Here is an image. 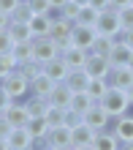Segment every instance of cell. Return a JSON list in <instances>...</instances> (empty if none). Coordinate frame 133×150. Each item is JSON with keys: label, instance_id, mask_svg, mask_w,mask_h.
<instances>
[{"label": "cell", "instance_id": "1", "mask_svg": "<svg viewBox=\"0 0 133 150\" xmlns=\"http://www.w3.org/2000/svg\"><path fill=\"white\" fill-rule=\"evenodd\" d=\"M98 104L111 115V120H117V117H122V115L133 112L130 101H128V93H125V90H120V87H109V93H106Z\"/></svg>", "mask_w": 133, "mask_h": 150}, {"label": "cell", "instance_id": "2", "mask_svg": "<svg viewBox=\"0 0 133 150\" xmlns=\"http://www.w3.org/2000/svg\"><path fill=\"white\" fill-rule=\"evenodd\" d=\"M0 93H8L11 98H24V96H30V79L24 76V71L19 68V71H14V74H8L3 76V85H0Z\"/></svg>", "mask_w": 133, "mask_h": 150}, {"label": "cell", "instance_id": "3", "mask_svg": "<svg viewBox=\"0 0 133 150\" xmlns=\"http://www.w3.org/2000/svg\"><path fill=\"white\" fill-rule=\"evenodd\" d=\"M33 49H35V63H41V66H49L52 60H57L60 55H63V49H60L49 36L35 38V41H33Z\"/></svg>", "mask_w": 133, "mask_h": 150}, {"label": "cell", "instance_id": "4", "mask_svg": "<svg viewBox=\"0 0 133 150\" xmlns=\"http://www.w3.org/2000/svg\"><path fill=\"white\" fill-rule=\"evenodd\" d=\"M111 123H114V120H111V115L106 112L101 104H92V107L84 112V126H90L95 134H101V131H109V128H111Z\"/></svg>", "mask_w": 133, "mask_h": 150}, {"label": "cell", "instance_id": "5", "mask_svg": "<svg viewBox=\"0 0 133 150\" xmlns=\"http://www.w3.org/2000/svg\"><path fill=\"white\" fill-rule=\"evenodd\" d=\"M95 30L101 33V36H109V38H120V33L125 30L122 28V19H120V11H103L98 16V25H95Z\"/></svg>", "mask_w": 133, "mask_h": 150}, {"label": "cell", "instance_id": "6", "mask_svg": "<svg viewBox=\"0 0 133 150\" xmlns=\"http://www.w3.org/2000/svg\"><path fill=\"white\" fill-rule=\"evenodd\" d=\"M111 68H114V66L109 63V57L90 52V60H87L84 71L90 74V79H109V76H111Z\"/></svg>", "mask_w": 133, "mask_h": 150}, {"label": "cell", "instance_id": "7", "mask_svg": "<svg viewBox=\"0 0 133 150\" xmlns=\"http://www.w3.org/2000/svg\"><path fill=\"white\" fill-rule=\"evenodd\" d=\"M95 41H98V30L95 28H87V25H76L74 28V38H71V44L84 52H92Z\"/></svg>", "mask_w": 133, "mask_h": 150}, {"label": "cell", "instance_id": "8", "mask_svg": "<svg viewBox=\"0 0 133 150\" xmlns=\"http://www.w3.org/2000/svg\"><path fill=\"white\" fill-rule=\"evenodd\" d=\"M43 145H46L49 150H55V147H74V131H71L68 126L52 128L46 134V139H43Z\"/></svg>", "mask_w": 133, "mask_h": 150}, {"label": "cell", "instance_id": "9", "mask_svg": "<svg viewBox=\"0 0 133 150\" xmlns=\"http://www.w3.org/2000/svg\"><path fill=\"white\" fill-rule=\"evenodd\" d=\"M111 131H114V137L120 139V145H130L133 142V112L117 117L111 123Z\"/></svg>", "mask_w": 133, "mask_h": 150}, {"label": "cell", "instance_id": "10", "mask_svg": "<svg viewBox=\"0 0 133 150\" xmlns=\"http://www.w3.org/2000/svg\"><path fill=\"white\" fill-rule=\"evenodd\" d=\"M0 120H6L11 128H22V126H27V123H30V112H27L24 104H16V107L0 112Z\"/></svg>", "mask_w": 133, "mask_h": 150}, {"label": "cell", "instance_id": "11", "mask_svg": "<svg viewBox=\"0 0 133 150\" xmlns=\"http://www.w3.org/2000/svg\"><path fill=\"white\" fill-rule=\"evenodd\" d=\"M55 79H52L46 71H43V74H38V76H35L33 79V82H30V96H35V98H46L49 101V96H52V90H55Z\"/></svg>", "mask_w": 133, "mask_h": 150}, {"label": "cell", "instance_id": "12", "mask_svg": "<svg viewBox=\"0 0 133 150\" xmlns=\"http://www.w3.org/2000/svg\"><path fill=\"white\" fill-rule=\"evenodd\" d=\"M8 142H11L14 150H33V147H35V139H33V134L27 131V126H22V128H11V134H8Z\"/></svg>", "mask_w": 133, "mask_h": 150}, {"label": "cell", "instance_id": "13", "mask_svg": "<svg viewBox=\"0 0 133 150\" xmlns=\"http://www.w3.org/2000/svg\"><path fill=\"white\" fill-rule=\"evenodd\" d=\"M71 101H74V90H71L65 82H57L55 90H52V96H49V104L52 107H60V109H68Z\"/></svg>", "mask_w": 133, "mask_h": 150}, {"label": "cell", "instance_id": "14", "mask_svg": "<svg viewBox=\"0 0 133 150\" xmlns=\"http://www.w3.org/2000/svg\"><path fill=\"white\" fill-rule=\"evenodd\" d=\"M109 85H111V87H120V90H128V87H133V68H130V66L111 68Z\"/></svg>", "mask_w": 133, "mask_h": 150}, {"label": "cell", "instance_id": "15", "mask_svg": "<svg viewBox=\"0 0 133 150\" xmlns=\"http://www.w3.org/2000/svg\"><path fill=\"white\" fill-rule=\"evenodd\" d=\"M63 60L74 68V71H79V68H84L87 66V60H90V52H84V49H79L71 44L68 49H63Z\"/></svg>", "mask_w": 133, "mask_h": 150}, {"label": "cell", "instance_id": "16", "mask_svg": "<svg viewBox=\"0 0 133 150\" xmlns=\"http://www.w3.org/2000/svg\"><path fill=\"white\" fill-rule=\"evenodd\" d=\"M130 60H133V49H130V47H125V44L117 38L114 49L109 52V63H111L114 68H120V66H130Z\"/></svg>", "mask_w": 133, "mask_h": 150}, {"label": "cell", "instance_id": "17", "mask_svg": "<svg viewBox=\"0 0 133 150\" xmlns=\"http://www.w3.org/2000/svg\"><path fill=\"white\" fill-rule=\"evenodd\" d=\"M43 71L55 79V82H68V76H71V71H74V68H71L65 60H63V55H60L57 60H52L49 66H43Z\"/></svg>", "mask_w": 133, "mask_h": 150}, {"label": "cell", "instance_id": "18", "mask_svg": "<svg viewBox=\"0 0 133 150\" xmlns=\"http://www.w3.org/2000/svg\"><path fill=\"white\" fill-rule=\"evenodd\" d=\"M52 28H55V16H52V14H38V16H33V22H30V30H33L35 38L49 36Z\"/></svg>", "mask_w": 133, "mask_h": 150}, {"label": "cell", "instance_id": "19", "mask_svg": "<svg viewBox=\"0 0 133 150\" xmlns=\"http://www.w3.org/2000/svg\"><path fill=\"white\" fill-rule=\"evenodd\" d=\"M71 131H74V147H92L95 145V137H98V134H95L90 126L82 123V126H76V128H71Z\"/></svg>", "mask_w": 133, "mask_h": 150}, {"label": "cell", "instance_id": "20", "mask_svg": "<svg viewBox=\"0 0 133 150\" xmlns=\"http://www.w3.org/2000/svg\"><path fill=\"white\" fill-rule=\"evenodd\" d=\"M27 131L33 134L35 142H43V139H46V134L52 131V126H49V120H46V117H33V120L27 123Z\"/></svg>", "mask_w": 133, "mask_h": 150}, {"label": "cell", "instance_id": "21", "mask_svg": "<svg viewBox=\"0 0 133 150\" xmlns=\"http://www.w3.org/2000/svg\"><path fill=\"white\" fill-rule=\"evenodd\" d=\"M8 36H11L16 44L35 41V36H33V30H30V25H27V22H14V25H11V30H8Z\"/></svg>", "mask_w": 133, "mask_h": 150}, {"label": "cell", "instance_id": "22", "mask_svg": "<svg viewBox=\"0 0 133 150\" xmlns=\"http://www.w3.org/2000/svg\"><path fill=\"white\" fill-rule=\"evenodd\" d=\"M95 150H120L122 145H120V139L114 137V131L109 128V131H101L98 137H95V145H92Z\"/></svg>", "mask_w": 133, "mask_h": 150}, {"label": "cell", "instance_id": "23", "mask_svg": "<svg viewBox=\"0 0 133 150\" xmlns=\"http://www.w3.org/2000/svg\"><path fill=\"white\" fill-rule=\"evenodd\" d=\"M11 55L16 57L19 68H22V66H27V63H33V60H35V49H33V41H27V44H16Z\"/></svg>", "mask_w": 133, "mask_h": 150}, {"label": "cell", "instance_id": "24", "mask_svg": "<svg viewBox=\"0 0 133 150\" xmlns=\"http://www.w3.org/2000/svg\"><path fill=\"white\" fill-rule=\"evenodd\" d=\"M74 93H84L87 90V85H90V74L84 71V68H79V71H71L68 76V82H65Z\"/></svg>", "mask_w": 133, "mask_h": 150}, {"label": "cell", "instance_id": "25", "mask_svg": "<svg viewBox=\"0 0 133 150\" xmlns=\"http://www.w3.org/2000/svg\"><path fill=\"white\" fill-rule=\"evenodd\" d=\"M24 107H27L30 120H33V117H46V112H49V107H52V104H49L46 98H35V96H30V98L24 101Z\"/></svg>", "mask_w": 133, "mask_h": 150}, {"label": "cell", "instance_id": "26", "mask_svg": "<svg viewBox=\"0 0 133 150\" xmlns=\"http://www.w3.org/2000/svg\"><path fill=\"white\" fill-rule=\"evenodd\" d=\"M109 79H90V85H87V93H90L92 101H101L106 93H109Z\"/></svg>", "mask_w": 133, "mask_h": 150}, {"label": "cell", "instance_id": "27", "mask_svg": "<svg viewBox=\"0 0 133 150\" xmlns=\"http://www.w3.org/2000/svg\"><path fill=\"white\" fill-rule=\"evenodd\" d=\"M92 104H98V101H92V98H90V93L84 90V93H74V101H71V107H68V109H74V112H79V115H84L87 109L92 107Z\"/></svg>", "mask_w": 133, "mask_h": 150}, {"label": "cell", "instance_id": "28", "mask_svg": "<svg viewBox=\"0 0 133 150\" xmlns=\"http://www.w3.org/2000/svg\"><path fill=\"white\" fill-rule=\"evenodd\" d=\"M98 16H101V11H95L92 6H82V11H79V16H76V25L95 28V25H98Z\"/></svg>", "mask_w": 133, "mask_h": 150}, {"label": "cell", "instance_id": "29", "mask_svg": "<svg viewBox=\"0 0 133 150\" xmlns=\"http://www.w3.org/2000/svg\"><path fill=\"white\" fill-rule=\"evenodd\" d=\"M114 44H117V38H109V36H101V33H98V41H95L92 52H95V55H103V57H109V52L114 49Z\"/></svg>", "mask_w": 133, "mask_h": 150}, {"label": "cell", "instance_id": "30", "mask_svg": "<svg viewBox=\"0 0 133 150\" xmlns=\"http://www.w3.org/2000/svg\"><path fill=\"white\" fill-rule=\"evenodd\" d=\"M65 117H68V109H60V107H49V112H46V120L52 128L65 126Z\"/></svg>", "mask_w": 133, "mask_h": 150}, {"label": "cell", "instance_id": "31", "mask_svg": "<svg viewBox=\"0 0 133 150\" xmlns=\"http://www.w3.org/2000/svg\"><path fill=\"white\" fill-rule=\"evenodd\" d=\"M14 71H19V63H16V57L11 55V52H3V55H0V74L8 76V74H14Z\"/></svg>", "mask_w": 133, "mask_h": 150}, {"label": "cell", "instance_id": "32", "mask_svg": "<svg viewBox=\"0 0 133 150\" xmlns=\"http://www.w3.org/2000/svg\"><path fill=\"white\" fill-rule=\"evenodd\" d=\"M33 8H30V3H27V0H22V3H19V8H16V11H14V22H33Z\"/></svg>", "mask_w": 133, "mask_h": 150}, {"label": "cell", "instance_id": "33", "mask_svg": "<svg viewBox=\"0 0 133 150\" xmlns=\"http://www.w3.org/2000/svg\"><path fill=\"white\" fill-rule=\"evenodd\" d=\"M27 3H30V8H33L35 16H38V14H52V11H55L49 0H27Z\"/></svg>", "mask_w": 133, "mask_h": 150}, {"label": "cell", "instance_id": "34", "mask_svg": "<svg viewBox=\"0 0 133 150\" xmlns=\"http://www.w3.org/2000/svg\"><path fill=\"white\" fill-rule=\"evenodd\" d=\"M22 0H0V16H14Z\"/></svg>", "mask_w": 133, "mask_h": 150}, {"label": "cell", "instance_id": "35", "mask_svg": "<svg viewBox=\"0 0 133 150\" xmlns=\"http://www.w3.org/2000/svg\"><path fill=\"white\" fill-rule=\"evenodd\" d=\"M14 47H16V41L8 36V33H0V55H3V52H14Z\"/></svg>", "mask_w": 133, "mask_h": 150}, {"label": "cell", "instance_id": "36", "mask_svg": "<svg viewBox=\"0 0 133 150\" xmlns=\"http://www.w3.org/2000/svg\"><path fill=\"white\" fill-rule=\"evenodd\" d=\"M120 19H122V28H133V6H128V8H122L120 11Z\"/></svg>", "mask_w": 133, "mask_h": 150}, {"label": "cell", "instance_id": "37", "mask_svg": "<svg viewBox=\"0 0 133 150\" xmlns=\"http://www.w3.org/2000/svg\"><path fill=\"white\" fill-rule=\"evenodd\" d=\"M90 6L95 8V11H101V14H103V11H111V8H114V6H111V0H90Z\"/></svg>", "mask_w": 133, "mask_h": 150}, {"label": "cell", "instance_id": "38", "mask_svg": "<svg viewBox=\"0 0 133 150\" xmlns=\"http://www.w3.org/2000/svg\"><path fill=\"white\" fill-rule=\"evenodd\" d=\"M120 41L125 44V47H130V49H133V28H128V30H122V33H120Z\"/></svg>", "mask_w": 133, "mask_h": 150}, {"label": "cell", "instance_id": "39", "mask_svg": "<svg viewBox=\"0 0 133 150\" xmlns=\"http://www.w3.org/2000/svg\"><path fill=\"white\" fill-rule=\"evenodd\" d=\"M111 6H114V11H122V8L133 6V0H111Z\"/></svg>", "mask_w": 133, "mask_h": 150}, {"label": "cell", "instance_id": "40", "mask_svg": "<svg viewBox=\"0 0 133 150\" xmlns=\"http://www.w3.org/2000/svg\"><path fill=\"white\" fill-rule=\"evenodd\" d=\"M49 3H52V8H55V11H63V8L71 3V0H49Z\"/></svg>", "mask_w": 133, "mask_h": 150}, {"label": "cell", "instance_id": "41", "mask_svg": "<svg viewBox=\"0 0 133 150\" xmlns=\"http://www.w3.org/2000/svg\"><path fill=\"white\" fill-rule=\"evenodd\" d=\"M125 93H128V101H130V107H133V87H128Z\"/></svg>", "mask_w": 133, "mask_h": 150}, {"label": "cell", "instance_id": "42", "mask_svg": "<svg viewBox=\"0 0 133 150\" xmlns=\"http://www.w3.org/2000/svg\"><path fill=\"white\" fill-rule=\"evenodd\" d=\"M33 150H49V147L43 145V142H35V147H33Z\"/></svg>", "mask_w": 133, "mask_h": 150}, {"label": "cell", "instance_id": "43", "mask_svg": "<svg viewBox=\"0 0 133 150\" xmlns=\"http://www.w3.org/2000/svg\"><path fill=\"white\" fill-rule=\"evenodd\" d=\"M74 3H79V6H90V0H74Z\"/></svg>", "mask_w": 133, "mask_h": 150}, {"label": "cell", "instance_id": "44", "mask_svg": "<svg viewBox=\"0 0 133 150\" xmlns=\"http://www.w3.org/2000/svg\"><path fill=\"white\" fill-rule=\"evenodd\" d=\"M122 150H133V142L130 145H122Z\"/></svg>", "mask_w": 133, "mask_h": 150}, {"label": "cell", "instance_id": "45", "mask_svg": "<svg viewBox=\"0 0 133 150\" xmlns=\"http://www.w3.org/2000/svg\"><path fill=\"white\" fill-rule=\"evenodd\" d=\"M74 150H95V147H74Z\"/></svg>", "mask_w": 133, "mask_h": 150}, {"label": "cell", "instance_id": "46", "mask_svg": "<svg viewBox=\"0 0 133 150\" xmlns=\"http://www.w3.org/2000/svg\"><path fill=\"white\" fill-rule=\"evenodd\" d=\"M55 150H74V147H55Z\"/></svg>", "mask_w": 133, "mask_h": 150}, {"label": "cell", "instance_id": "47", "mask_svg": "<svg viewBox=\"0 0 133 150\" xmlns=\"http://www.w3.org/2000/svg\"><path fill=\"white\" fill-rule=\"evenodd\" d=\"M130 68H133V60H130Z\"/></svg>", "mask_w": 133, "mask_h": 150}, {"label": "cell", "instance_id": "48", "mask_svg": "<svg viewBox=\"0 0 133 150\" xmlns=\"http://www.w3.org/2000/svg\"><path fill=\"white\" fill-rule=\"evenodd\" d=\"M120 150H122V147H120Z\"/></svg>", "mask_w": 133, "mask_h": 150}]
</instances>
